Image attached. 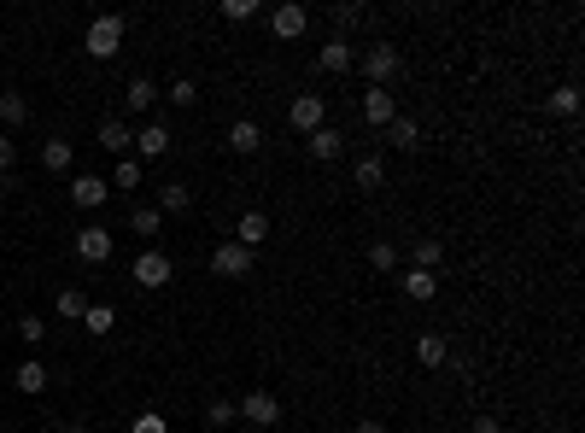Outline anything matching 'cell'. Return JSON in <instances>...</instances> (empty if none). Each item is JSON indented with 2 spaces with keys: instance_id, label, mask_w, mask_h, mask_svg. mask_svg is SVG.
<instances>
[{
  "instance_id": "27",
  "label": "cell",
  "mask_w": 585,
  "mask_h": 433,
  "mask_svg": "<svg viewBox=\"0 0 585 433\" xmlns=\"http://www.w3.org/2000/svg\"><path fill=\"white\" fill-rule=\"evenodd\" d=\"M141 176H146V170H141V158H118V170H111V188H123V193H129V188H141Z\"/></svg>"
},
{
  "instance_id": "6",
  "label": "cell",
  "mask_w": 585,
  "mask_h": 433,
  "mask_svg": "<svg viewBox=\"0 0 585 433\" xmlns=\"http://www.w3.org/2000/svg\"><path fill=\"white\" fill-rule=\"evenodd\" d=\"M288 123L298 135H316V129H328V100L322 94H293V106H288Z\"/></svg>"
},
{
  "instance_id": "35",
  "label": "cell",
  "mask_w": 585,
  "mask_h": 433,
  "mask_svg": "<svg viewBox=\"0 0 585 433\" xmlns=\"http://www.w3.org/2000/svg\"><path fill=\"white\" fill-rule=\"evenodd\" d=\"M234 416H241V410H234V399H211V404H205V422H211V428H229Z\"/></svg>"
},
{
  "instance_id": "3",
  "label": "cell",
  "mask_w": 585,
  "mask_h": 433,
  "mask_svg": "<svg viewBox=\"0 0 585 433\" xmlns=\"http://www.w3.org/2000/svg\"><path fill=\"white\" fill-rule=\"evenodd\" d=\"M129 281L141 293H158V287H170V281H176V264H170V252H158V246H153V252H141L129 264Z\"/></svg>"
},
{
  "instance_id": "7",
  "label": "cell",
  "mask_w": 585,
  "mask_h": 433,
  "mask_svg": "<svg viewBox=\"0 0 585 433\" xmlns=\"http://www.w3.org/2000/svg\"><path fill=\"white\" fill-rule=\"evenodd\" d=\"M234 410H241V416H246V422H252V428H276V422H281V399H276V392H269V387H252V392H246L241 404H234Z\"/></svg>"
},
{
  "instance_id": "29",
  "label": "cell",
  "mask_w": 585,
  "mask_h": 433,
  "mask_svg": "<svg viewBox=\"0 0 585 433\" xmlns=\"http://www.w3.org/2000/svg\"><path fill=\"white\" fill-rule=\"evenodd\" d=\"M410 258H416V269H433V264H439V258H445V246L433 240V234H421V240L410 246Z\"/></svg>"
},
{
  "instance_id": "38",
  "label": "cell",
  "mask_w": 585,
  "mask_h": 433,
  "mask_svg": "<svg viewBox=\"0 0 585 433\" xmlns=\"http://www.w3.org/2000/svg\"><path fill=\"white\" fill-rule=\"evenodd\" d=\"M170 100H176V106H193V100H199V82L176 77V82H170Z\"/></svg>"
},
{
  "instance_id": "34",
  "label": "cell",
  "mask_w": 585,
  "mask_h": 433,
  "mask_svg": "<svg viewBox=\"0 0 585 433\" xmlns=\"http://www.w3.org/2000/svg\"><path fill=\"white\" fill-rule=\"evenodd\" d=\"M258 0H222V24H246V18H258Z\"/></svg>"
},
{
  "instance_id": "39",
  "label": "cell",
  "mask_w": 585,
  "mask_h": 433,
  "mask_svg": "<svg viewBox=\"0 0 585 433\" xmlns=\"http://www.w3.org/2000/svg\"><path fill=\"white\" fill-rule=\"evenodd\" d=\"M12 165H18V141H0V176H12Z\"/></svg>"
},
{
  "instance_id": "23",
  "label": "cell",
  "mask_w": 585,
  "mask_h": 433,
  "mask_svg": "<svg viewBox=\"0 0 585 433\" xmlns=\"http://www.w3.org/2000/svg\"><path fill=\"white\" fill-rule=\"evenodd\" d=\"M544 111H551V118H580V82H562V89L544 100Z\"/></svg>"
},
{
  "instance_id": "40",
  "label": "cell",
  "mask_w": 585,
  "mask_h": 433,
  "mask_svg": "<svg viewBox=\"0 0 585 433\" xmlns=\"http://www.w3.org/2000/svg\"><path fill=\"white\" fill-rule=\"evenodd\" d=\"M475 433H504V428H497V416H475Z\"/></svg>"
},
{
  "instance_id": "10",
  "label": "cell",
  "mask_w": 585,
  "mask_h": 433,
  "mask_svg": "<svg viewBox=\"0 0 585 433\" xmlns=\"http://www.w3.org/2000/svg\"><path fill=\"white\" fill-rule=\"evenodd\" d=\"M77 258H82V264H106V258H111V229H106V222H89V229L77 234Z\"/></svg>"
},
{
  "instance_id": "11",
  "label": "cell",
  "mask_w": 585,
  "mask_h": 433,
  "mask_svg": "<svg viewBox=\"0 0 585 433\" xmlns=\"http://www.w3.org/2000/svg\"><path fill=\"white\" fill-rule=\"evenodd\" d=\"M392 118H398L392 89H363V123H369V129H387Z\"/></svg>"
},
{
  "instance_id": "21",
  "label": "cell",
  "mask_w": 585,
  "mask_h": 433,
  "mask_svg": "<svg viewBox=\"0 0 585 433\" xmlns=\"http://www.w3.org/2000/svg\"><path fill=\"white\" fill-rule=\"evenodd\" d=\"M352 176H357V188H363V193H375L381 182H387V158H381V153H363L352 165Z\"/></svg>"
},
{
  "instance_id": "16",
  "label": "cell",
  "mask_w": 585,
  "mask_h": 433,
  "mask_svg": "<svg viewBox=\"0 0 585 433\" xmlns=\"http://www.w3.org/2000/svg\"><path fill=\"white\" fill-rule=\"evenodd\" d=\"M305 153L316 158V165H334V158L345 153V135L340 129H316V135H305Z\"/></svg>"
},
{
  "instance_id": "43",
  "label": "cell",
  "mask_w": 585,
  "mask_h": 433,
  "mask_svg": "<svg viewBox=\"0 0 585 433\" xmlns=\"http://www.w3.org/2000/svg\"><path fill=\"white\" fill-rule=\"evenodd\" d=\"M12 433H24V428H12Z\"/></svg>"
},
{
  "instance_id": "36",
  "label": "cell",
  "mask_w": 585,
  "mask_h": 433,
  "mask_svg": "<svg viewBox=\"0 0 585 433\" xmlns=\"http://www.w3.org/2000/svg\"><path fill=\"white\" fill-rule=\"evenodd\" d=\"M18 340H24V345H30V352H35V345L47 340V323H42V316H18Z\"/></svg>"
},
{
  "instance_id": "8",
  "label": "cell",
  "mask_w": 585,
  "mask_h": 433,
  "mask_svg": "<svg viewBox=\"0 0 585 433\" xmlns=\"http://www.w3.org/2000/svg\"><path fill=\"white\" fill-rule=\"evenodd\" d=\"M106 200H111V182L106 176H89V170L71 176V205H77V212H99Z\"/></svg>"
},
{
  "instance_id": "15",
  "label": "cell",
  "mask_w": 585,
  "mask_h": 433,
  "mask_svg": "<svg viewBox=\"0 0 585 433\" xmlns=\"http://www.w3.org/2000/svg\"><path fill=\"white\" fill-rule=\"evenodd\" d=\"M71 165H77V146H71L65 135H47V141H42V170H53V176H65Z\"/></svg>"
},
{
  "instance_id": "13",
  "label": "cell",
  "mask_w": 585,
  "mask_h": 433,
  "mask_svg": "<svg viewBox=\"0 0 585 433\" xmlns=\"http://www.w3.org/2000/svg\"><path fill=\"white\" fill-rule=\"evenodd\" d=\"M258 146H264V123H252V118H234V123H229V153L252 158Z\"/></svg>"
},
{
  "instance_id": "30",
  "label": "cell",
  "mask_w": 585,
  "mask_h": 433,
  "mask_svg": "<svg viewBox=\"0 0 585 433\" xmlns=\"http://www.w3.org/2000/svg\"><path fill=\"white\" fill-rule=\"evenodd\" d=\"M129 229H135V234H158V229H165L158 205H135V212H129Z\"/></svg>"
},
{
  "instance_id": "26",
  "label": "cell",
  "mask_w": 585,
  "mask_h": 433,
  "mask_svg": "<svg viewBox=\"0 0 585 433\" xmlns=\"http://www.w3.org/2000/svg\"><path fill=\"white\" fill-rule=\"evenodd\" d=\"M123 100H129V111H135V118H141V111H153V100H158V89H153V82H146V77H135L129 89H123Z\"/></svg>"
},
{
  "instance_id": "12",
  "label": "cell",
  "mask_w": 585,
  "mask_h": 433,
  "mask_svg": "<svg viewBox=\"0 0 585 433\" xmlns=\"http://www.w3.org/2000/svg\"><path fill=\"white\" fill-rule=\"evenodd\" d=\"M234 240H241L246 252H258V246L269 240V212H258V205H252V212H241V222H234Z\"/></svg>"
},
{
  "instance_id": "1",
  "label": "cell",
  "mask_w": 585,
  "mask_h": 433,
  "mask_svg": "<svg viewBox=\"0 0 585 433\" xmlns=\"http://www.w3.org/2000/svg\"><path fill=\"white\" fill-rule=\"evenodd\" d=\"M123 42H129V18L123 12H99L89 30H82V53L89 59H118Z\"/></svg>"
},
{
  "instance_id": "42",
  "label": "cell",
  "mask_w": 585,
  "mask_h": 433,
  "mask_svg": "<svg viewBox=\"0 0 585 433\" xmlns=\"http://www.w3.org/2000/svg\"><path fill=\"white\" fill-rule=\"evenodd\" d=\"M59 433H89V422H59Z\"/></svg>"
},
{
  "instance_id": "20",
  "label": "cell",
  "mask_w": 585,
  "mask_h": 433,
  "mask_svg": "<svg viewBox=\"0 0 585 433\" xmlns=\"http://www.w3.org/2000/svg\"><path fill=\"white\" fill-rule=\"evenodd\" d=\"M99 146H106V153H118V158H129V146H135L129 123H123V118H106V123H99Z\"/></svg>"
},
{
  "instance_id": "24",
  "label": "cell",
  "mask_w": 585,
  "mask_h": 433,
  "mask_svg": "<svg viewBox=\"0 0 585 433\" xmlns=\"http://www.w3.org/2000/svg\"><path fill=\"white\" fill-rule=\"evenodd\" d=\"M0 123H6V129H18V123H30V100H24L18 89H6V94H0Z\"/></svg>"
},
{
  "instance_id": "14",
  "label": "cell",
  "mask_w": 585,
  "mask_h": 433,
  "mask_svg": "<svg viewBox=\"0 0 585 433\" xmlns=\"http://www.w3.org/2000/svg\"><path fill=\"white\" fill-rule=\"evenodd\" d=\"M398 287H404V299H416V305H428L433 293H439V276H433V269H416L410 264L404 276H398Z\"/></svg>"
},
{
  "instance_id": "5",
  "label": "cell",
  "mask_w": 585,
  "mask_h": 433,
  "mask_svg": "<svg viewBox=\"0 0 585 433\" xmlns=\"http://www.w3.org/2000/svg\"><path fill=\"white\" fill-rule=\"evenodd\" d=\"M316 71H328V77L357 71V42H352V35H328V42L316 47Z\"/></svg>"
},
{
  "instance_id": "33",
  "label": "cell",
  "mask_w": 585,
  "mask_h": 433,
  "mask_svg": "<svg viewBox=\"0 0 585 433\" xmlns=\"http://www.w3.org/2000/svg\"><path fill=\"white\" fill-rule=\"evenodd\" d=\"M369 18H375V12L357 6V0H352V6H334V24H340V35H345V30H357V24H369Z\"/></svg>"
},
{
  "instance_id": "17",
  "label": "cell",
  "mask_w": 585,
  "mask_h": 433,
  "mask_svg": "<svg viewBox=\"0 0 585 433\" xmlns=\"http://www.w3.org/2000/svg\"><path fill=\"white\" fill-rule=\"evenodd\" d=\"M381 135H387L392 153H416V146H421V123H416V118H392Z\"/></svg>"
},
{
  "instance_id": "41",
  "label": "cell",
  "mask_w": 585,
  "mask_h": 433,
  "mask_svg": "<svg viewBox=\"0 0 585 433\" xmlns=\"http://www.w3.org/2000/svg\"><path fill=\"white\" fill-rule=\"evenodd\" d=\"M357 433H387V422H375V416H363V422H357Z\"/></svg>"
},
{
  "instance_id": "37",
  "label": "cell",
  "mask_w": 585,
  "mask_h": 433,
  "mask_svg": "<svg viewBox=\"0 0 585 433\" xmlns=\"http://www.w3.org/2000/svg\"><path fill=\"white\" fill-rule=\"evenodd\" d=\"M129 433H170V422L158 410H146V416H135V422H129Z\"/></svg>"
},
{
  "instance_id": "22",
  "label": "cell",
  "mask_w": 585,
  "mask_h": 433,
  "mask_svg": "<svg viewBox=\"0 0 585 433\" xmlns=\"http://www.w3.org/2000/svg\"><path fill=\"white\" fill-rule=\"evenodd\" d=\"M135 153H141V158H165L170 153V129H165V123H146V129L135 135Z\"/></svg>"
},
{
  "instance_id": "31",
  "label": "cell",
  "mask_w": 585,
  "mask_h": 433,
  "mask_svg": "<svg viewBox=\"0 0 585 433\" xmlns=\"http://www.w3.org/2000/svg\"><path fill=\"white\" fill-rule=\"evenodd\" d=\"M369 269L392 276V269H398V246H392V240H375V246H369Z\"/></svg>"
},
{
  "instance_id": "9",
  "label": "cell",
  "mask_w": 585,
  "mask_h": 433,
  "mask_svg": "<svg viewBox=\"0 0 585 433\" xmlns=\"http://www.w3.org/2000/svg\"><path fill=\"white\" fill-rule=\"evenodd\" d=\"M305 30H310V12L298 6V0H288V6L269 12V35H276V42H298Z\"/></svg>"
},
{
  "instance_id": "2",
  "label": "cell",
  "mask_w": 585,
  "mask_h": 433,
  "mask_svg": "<svg viewBox=\"0 0 585 433\" xmlns=\"http://www.w3.org/2000/svg\"><path fill=\"white\" fill-rule=\"evenodd\" d=\"M357 71H363L369 89H387L398 71H404V47H398V42H375V47H363V53H357Z\"/></svg>"
},
{
  "instance_id": "32",
  "label": "cell",
  "mask_w": 585,
  "mask_h": 433,
  "mask_svg": "<svg viewBox=\"0 0 585 433\" xmlns=\"http://www.w3.org/2000/svg\"><path fill=\"white\" fill-rule=\"evenodd\" d=\"M82 311H89L82 287H65V293H59V316H65V323H82Z\"/></svg>"
},
{
  "instance_id": "28",
  "label": "cell",
  "mask_w": 585,
  "mask_h": 433,
  "mask_svg": "<svg viewBox=\"0 0 585 433\" xmlns=\"http://www.w3.org/2000/svg\"><path fill=\"white\" fill-rule=\"evenodd\" d=\"M188 205H193V193L182 188V182H165V188H158V217L165 212H188Z\"/></svg>"
},
{
  "instance_id": "4",
  "label": "cell",
  "mask_w": 585,
  "mask_h": 433,
  "mask_svg": "<svg viewBox=\"0 0 585 433\" xmlns=\"http://www.w3.org/2000/svg\"><path fill=\"white\" fill-rule=\"evenodd\" d=\"M252 264H258V252H246L241 240H217V252H211V276H229V281L252 276Z\"/></svg>"
},
{
  "instance_id": "18",
  "label": "cell",
  "mask_w": 585,
  "mask_h": 433,
  "mask_svg": "<svg viewBox=\"0 0 585 433\" xmlns=\"http://www.w3.org/2000/svg\"><path fill=\"white\" fill-rule=\"evenodd\" d=\"M12 387H18L24 399H35V392H47V369H42V357H24V363L12 369Z\"/></svg>"
},
{
  "instance_id": "25",
  "label": "cell",
  "mask_w": 585,
  "mask_h": 433,
  "mask_svg": "<svg viewBox=\"0 0 585 433\" xmlns=\"http://www.w3.org/2000/svg\"><path fill=\"white\" fill-rule=\"evenodd\" d=\"M82 328H89L94 340H106V334L118 328V311H111V305H89V311H82Z\"/></svg>"
},
{
  "instance_id": "19",
  "label": "cell",
  "mask_w": 585,
  "mask_h": 433,
  "mask_svg": "<svg viewBox=\"0 0 585 433\" xmlns=\"http://www.w3.org/2000/svg\"><path fill=\"white\" fill-rule=\"evenodd\" d=\"M416 363L421 369H445L451 363V340H445V334H421L416 340Z\"/></svg>"
}]
</instances>
